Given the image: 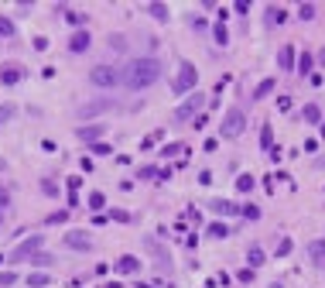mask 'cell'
Here are the masks:
<instances>
[{"mask_svg": "<svg viewBox=\"0 0 325 288\" xmlns=\"http://www.w3.org/2000/svg\"><path fill=\"white\" fill-rule=\"evenodd\" d=\"M161 76H165V62L157 55H137L120 69V82H124L127 90H147V86H154Z\"/></svg>", "mask_w": 325, "mask_h": 288, "instance_id": "cell-1", "label": "cell"}, {"mask_svg": "<svg viewBox=\"0 0 325 288\" xmlns=\"http://www.w3.org/2000/svg\"><path fill=\"white\" fill-rule=\"evenodd\" d=\"M243 130H247V110H243V106H229L223 114V124H219V138L236 141Z\"/></svg>", "mask_w": 325, "mask_h": 288, "instance_id": "cell-2", "label": "cell"}, {"mask_svg": "<svg viewBox=\"0 0 325 288\" xmlns=\"http://www.w3.org/2000/svg\"><path fill=\"white\" fill-rule=\"evenodd\" d=\"M89 82L96 90H113V86H120V69L117 65H92Z\"/></svg>", "mask_w": 325, "mask_h": 288, "instance_id": "cell-3", "label": "cell"}, {"mask_svg": "<svg viewBox=\"0 0 325 288\" xmlns=\"http://www.w3.org/2000/svg\"><path fill=\"white\" fill-rule=\"evenodd\" d=\"M195 82H199V72H195V65L192 62H181L178 65V76L171 79V90L178 93V96H185V93H195Z\"/></svg>", "mask_w": 325, "mask_h": 288, "instance_id": "cell-4", "label": "cell"}, {"mask_svg": "<svg viewBox=\"0 0 325 288\" xmlns=\"http://www.w3.org/2000/svg\"><path fill=\"white\" fill-rule=\"evenodd\" d=\"M202 106H205V93H192V96H185V103H181L178 110H175V124H185V120H195Z\"/></svg>", "mask_w": 325, "mask_h": 288, "instance_id": "cell-5", "label": "cell"}, {"mask_svg": "<svg viewBox=\"0 0 325 288\" xmlns=\"http://www.w3.org/2000/svg\"><path fill=\"white\" fill-rule=\"evenodd\" d=\"M41 243H45V237H41V233H31L28 240H21V243H17V247L11 251V261H14V264H21V261L34 257V254L41 251Z\"/></svg>", "mask_w": 325, "mask_h": 288, "instance_id": "cell-6", "label": "cell"}, {"mask_svg": "<svg viewBox=\"0 0 325 288\" xmlns=\"http://www.w3.org/2000/svg\"><path fill=\"white\" fill-rule=\"evenodd\" d=\"M113 106H117V103H113L110 96H103V100H92V103H82V106L76 110V114H79V120H89V117H96V114H106V110H113Z\"/></svg>", "mask_w": 325, "mask_h": 288, "instance_id": "cell-7", "label": "cell"}, {"mask_svg": "<svg viewBox=\"0 0 325 288\" xmlns=\"http://www.w3.org/2000/svg\"><path fill=\"white\" fill-rule=\"evenodd\" d=\"M106 134V124H86V127H76V138L82 144H100V138Z\"/></svg>", "mask_w": 325, "mask_h": 288, "instance_id": "cell-8", "label": "cell"}, {"mask_svg": "<svg viewBox=\"0 0 325 288\" xmlns=\"http://www.w3.org/2000/svg\"><path fill=\"white\" fill-rule=\"evenodd\" d=\"M65 247H72V251H86V254H92V251H96L92 237H86L82 230H72V233H65Z\"/></svg>", "mask_w": 325, "mask_h": 288, "instance_id": "cell-9", "label": "cell"}, {"mask_svg": "<svg viewBox=\"0 0 325 288\" xmlns=\"http://www.w3.org/2000/svg\"><path fill=\"white\" fill-rule=\"evenodd\" d=\"M21 79H24V65H17V62H4L0 65V86H14Z\"/></svg>", "mask_w": 325, "mask_h": 288, "instance_id": "cell-10", "label": "cell"}, {"mask_svg": "<svg viewBox=\"0 0 325 288\" xmlns=\"http://www.w3.org/2000/svg\"><path fill=\"white\" fill-rule=\"evenodd\" d=\"M113 268H117V275H137V271H141V257H134V254H120V257L113 261Z\"/></svg>", "mask_w": 325, "mask_h": 288, "instance_id": "cell-11", "label": "cell"}, {"mask_svg": "<svg viewBox=\"0 0 325 288\" xmlns=\"http://www.w3.org/2000/svg\"><path fill=\"white\" fill-rule=\"evenodd\" d=\"M89 45H92V38H89V31L82 28V31H72V38H68V52L72 55H79V52H89Z\"/></svg>", "mask_w": 325, "mask_h": 288, "instance_id": "cell-12", "label": "cell"}, {"mask_svg": "<svg viewBox=\"0 0 325 288\" xmlns=\"http://www.w3.org/2000/svg\"><path fill=\"white\" fill-rule=\"evenodd\" d=\"M294 62H298V48L294 45H281V52H277V65L284 72H294Z\"/></svg>", "mask_w": 325, "mask_h": 288, "instance_id": "cell-13", "label": "cell"}, {"mask_svg": "<svg viewBox=\"0 0 325 288\" xmlns=\"http://www.w3.org/2000/svg\"><path fill=\"white\" fill-rule=\"evenodd\" d=\"M209 209H213L216 216H236L240 213V206L229 203V199H209Z\"/></svg>", "mask_w": 325, "mask_h": 288, "instance_id": "cell-14", "label": "cell"}, {"mask_svg": "<svg viewBox=\"0 0 325 288\" xmlns=\"http://www.w3.org/2000/svg\"><path fill=\"white\" fill-rule=\"evenodd\" d=\"M247 264L253 268V271H257V268H264V264H267V251H264L260 243H250V247H247Z\"/></svg>", "mask_w": 325, "mask_h": 288, "instance_id": "cell-15", "label": "cell"}, {"mask_svg": "<svg viewBox=\"0 0 325 288\" xmlns=\"http://www.w3.org/2000/svg\"><path fill=\"white\" fill-rule=\"evenodd\" d=\"M298 120H301V124H322V120H325L322 106H318V103H305L301 114H298Z\"/></svg>", "mask_w": 325, "mask_h": 288, "instance_id": "cell-16", "label": "cell"}, {"mask_svg": "<svg viewBox=\"0 0 325 288\" xmlns=\"http://www.w3.org/2000/svg\"><path fill=\"white\" fill-rule=\"evenodd\" d=\"M229 227H226L223 219H213V223H205V237H209V240H226V237H229Z\"/></svg>", "mask_w": 325, "mask_h": 288, "instance_id": "cell-17", "label": "cell"}, {"mask_svg": "<svg viewBox=\"0 0 325 288\" xmlns=\"http://www.w3.org/2000/svg\"><path fill=\"white\" fill-rule=\"evenodd\" d=\"M274 90H277V79H274V76H270V79H260V82H257V90H253V103L267 100V96H270Z\"/></svg>", "mask_w": 325, "mask_h": 288, "instance_id": "cell-18", "label": "cell"}, {"mask_svg": "<svg viewBox=\"0 0 325 288\" xmlns=\"http://www.w3.org/2000/svg\"><path fill=\"white\" fill-rule=\"evenodd\" d=\"M312 69H315V55H312V52H301V55H298V62H294V72L312 76Z\"/></svg>", "mask_w": 325, "mask_h": 288, "instance_id": "cell-19", "label": "cell"}, {"mask_svg": "<svg viewBox=\"0 0 325 288\" xmlns=\"http://www.w3.org/2000/svg\"><path fill=\"white\" fill-rule=\"evenodd\" d=\"M308 254H312V261L318 268H325V240H312L308 243Z\"/></svg>", "mask_w": 325, "mask_h": 288, "instance_id": "cell-20", "label": "cell"}, {"mask_svg": "<svg viewBox=\"0 0 325 288\" xmlns=\"http://www.w3.org/2000/svg\"><path fill=\"white\" fill-rule=\"evenodd\" d=\"M65 21L76 28V31H82L86 24H89V14H82V11H65Z\"/></svg>", "mask_w": 325, "mask_h": 288, "instance_id": "cell-21", "label": "cell"}, {"mask_svg": "<svg viewBox=\"0 0 325 288\" xmlns=\"http://www.w3.org/2000/svg\"><path fill=\"white\" fill-rule=\"evenodd\" d=\"M147 14H151V17H154V21H168V4H157V0H154V4H147Z\"/></svg>", "mask_w": 325, "mask_h": 288, "instance_id": "cell-22", "label": "cell"}, {"mask_svg": "<svg viewBox=\"0 0 325 288\" xmlns=\"http://www.w3.org/2000/svg\"><path fill=\"white\" fill-rule=\"evenodd\" d=\"M52 285V275L48 271H38V275H28V288H48Z\"/></svg>", "mask_w": 325, "mask_h": 288, "instance_id": "cell-23", "label": "cell"}, {"mask_svg": "<svg viewBox=\"0 0 325 288\" xmlns=\"http://www.w3.org/2000/svg\"><path fill=\"white\" fill-rule=\"evenodd\" d=\"M253 189H257V179H253V175H240V179H236V192L247 196V192H253Z\"/></svg>", "mask_w": 325, "mask_h": 288, "instance_id": "cell-24", "label": "cell"}, {"mask_svg": "<svg viewBox=\"0 0 325 288\" xmlns=\"http://www.w3.org/2000/svg\"><path fill=\"white\" fill-rule=\"evenodd\" d=\"M213 38H216V45H219V48H226V45H229V31H226V24H219V21H216Z\"/></svg>", "mask_w": 325, "mask_h": 288, "instance_id": "cell-25", "label": "cell"}, {"mask_svg": "<svg viewBox=\"0 0 325 288\" xmlns=\"http://www.w3.org/2000/svg\"><path fill=\"white\" fill-rule=\"evenodd\" d=\"M267 21H270V24H284V21H288V11L270 4V7H267Z\"/></svg>", "mask_w": 325, "mask_h": 288, "instance_id": "cell-26", "label": "cell"}, {"mask_svg": "<svg viewBox=\"0 0 325 288\" xmlns=\"http://www.w3.org/2000/svg\"><path fill=\"white\" fill-rule=\"evenodd\" d=\"M86 203H89L92 213H103V209H106V196H103V192H89V199H86Z\"/></svg>", "mask_w": 325, "mask_h": 288, "instance_id": "cell-27", "label": "cell"}, {"mask_svg": "<svg viewBox=\"0 0 325 288\" xmlns=\"http://www.w3.org/2000/svg\"><path fill=\"white\" fill-rule=\"evenodd\" d=\"M260 148H264V151H270V148H274V130H270V124H264V127H260Z\"/></svg>", "mask_w": 325, "mask_h": 288, "instance_id": "cell-28", "label": "cell"}, {"mask_svg": "<svg viewBox=\"0 0 325 288\" xmlns=\"http://www.w3.org/2000/svg\"><path fill=\"white\" fill-rule=\"evenodd\" d=\"M161 138H165V130H161V127H157V130H151V134H147V138L141 141V151H151V148H154V144H157Z\"/></svg>", "mask_w": 325, "mask_h": 288, "instance_id": "cell-29", "label": "cell"}, {"mask_svg": "<svg viewBox=\"0 0 325 288\" xmlns=\"http://www.w3.org/2000/svg\"><path fill=\"white\" fill-rule=\"evenodd\" d=\"M28 261H31L34 268H52V264H55V257H52V254H41V251L34 254V257H28Z\"/></svg>", "mask_w": 325, "mask_h": 288, "instance_id": "cell-30", "label": "cell"}, {"mask_svg": "<svg viewBox=\"0 0 325 288\" xmlns=\"http://www.w3.org/2000/svg\"><path fill=\"white\" fill-rule=\"evenodd\" d=\"M137 179H161V168L157 165H141L137 168Z\"/></svg>", "mask_w": 325, "mask_h": 288, "instance_id": "cell-31", "label": "cell"}, {"mask_svg": "<svg viewBox=\"0 0 325 288\" xmlns=\"http://www.w3.org/2000/svg\"><path fill=\"white\" fill-rule=\"evenodd\" d=\"M291 251H294V240H291V237H281V243H277V251H274V257H288Z\"/></svg>", "mask_w": 325, "mask_h": 288, "instance_id": "cell-32", "label": "cell"}, {"mask_svg": "<svg viewBox=\"0 0 325 288\" xmlns=\"http://www.w3.org/2000/svg\"><path fill=\"white\" fill-rule=\"evenodd\" d=\"M240 216H243V219H250V223H253V219H260V209L253 206V203H243V206H240Z\"/></svg>", "mask_w": 325, "mask_h": 288, "instance_id": "cell-33", "label": "cell"}, {"mask_svg": "<svg viewBox=\"0 0 325 288\" xmlns=\"http://www.w3.org/2000/svg\"><path fill=\"white\" fill-rule=\"evenodd\" d=\"M0 38H14V21L7 14H0Z\"/></svg>", "mask_w": 325, "mask_h": 288, "instance_id": "cell-34", "label": "cell"}, {"mask_svg": "<svg viewBox=\"0 0 325 288\" xmlns=\"http://www.w3.org/2000/svg\"><path fill=\"white\" fill-rule=\"evenodd\" d=\"M315 11H318L315 4H298V17L301 21H315Z\"/></svg>", "mask_w": 325, "mask_h": 288, "instance_id": "cell-35", "label": "cell"}, {"mask_svg": "<svg viewBox=\"0 0 325 288\" xmlns=\"http://www.w3.org/2000/svg\"><path fill=\"white\" fill-rule=\"evenodd\" d=\"M181 151H185V144H178V141H175V144H165V148H161V154H165V158H175V154H181Z\"/></svg>", "mask_w": 325, "mask_h": 288, "instance_id": "cell-36", "label": "cell"}, {"mask_svg": "<svg viewBox=\"0 0 325 288\" xmlns=\"http://www.w3.org/2000/svg\"><path fill=\"white\" fill-rule=\"evenodd\" d=\"M65 219H68V209H55L45 216V223H65Z\"/></svg>", "mask_w": 325, "mask_h": 288, "instance_id": "cell-37", "label": "cell"}, {"mask_svg": "<svg viewBox=\"0 0 325 288\" xmlns=\"http://www.w3.org/2000/svg\"><path fill=\"white\" fill-rule=\"evenodd\" d=\"M14 114H17V106L4 103V106H0V124H7V120H14Z\"/></svg>", "mask_w": 325, "mask_h": 288, "instance_id": "cell-38", "label": "cell"}, {"mask_svg": "<svg viewBox=\"0 0 325 288\" xmlns=\"http://www.w3.org/2000/svg\"><path fill=\"white\" fill-rule=\"evenodd\" d=\"M110 48H113V52H124V48H127V38H124V35H110Z\"/></svg>", "mask_w": 325, "mask_h": 288, "instance_id": "cell-39", "label": "cell"}, {"mask_svg": "<svg viewBox=\"0 0 325 288\" xmlns=\"http://www.w3.org/2000/svg\"><path fill=\"white\" fill-rule=\"evenodd\" d=\"M7 285H17V275L14 271H0V288H7Z\"/></svg>", "mask_w": 325, "mask_h": 288, "instance_id": "cell-40", "label": "cell"}, {"mask_svg": "<svg viewBox=\"0 0 325 288\" xmlns=\"http://www.w3.org/2000/svg\"><path fill=\"white\" fill-rule=\"evenodd\" d=\"M110 219H117V223H130V213H127V209H110Z\"/></svg>", "mask_w": 325, "mask_h": 288, "instance_id": "cell-41", "label": "cell"}, {"mask_svg": "<svg viewBox=\"0 0 325 288\" xmlns=\"http://www.w3.org/2000/svg\"><path fill=\"white\" fill-rule=\"evenodd\" d=\"M236 278H240L243 285H250V281H253V268H240V271H236Z\"/></svg>", "mask_w": 325, "mask_h": 288, "instance_id": "cell-42", "label": "cell"}, {"mask_svg": "<svg viewBox=\"0 0 325 288\" xmlns=\"http://www.w3.org/2000/svg\"><path fill=\"white\" fill-rule=\"evenodd\" d=\"M89 151H92V154H100V158H103V154H110V144H103V141H100V144H89Z\"/></svg>", "mask_w": 325, "mask_h": 288, "instance_id": "cell-43", "label": "cell"}, {"mask_svg": "<svg viewBox=\"0 0 325 288\" xmlns=\"http://www.w3.org/2000/svg\"><path fill=\"white\" fill-rule=\"evenodd\" d=\"M79 185H82V179L79 175H68V192H79Z\"/></svg>", "mask_w": 325, "mask_h": 288, "instance_id": "cell-44", "label": "cell"}, {"mask_svg": "<svg viewBox=\"0 0 325 288\" xmlns=\"http://www.w3.org/2000/svg\"><path fill=\"white\" fill-rule=\"evenodd\" d=\"M41 189H45L48 196H58V185H55V182H48V179H45V182H41Z\"/></svg>", "mask_w": 325, "mask_h": 288, "instance_id": "cell-45", "label": "cell"}, {"mask_svg": "<svg viewBox=\"0 0 325 288\" xmlns=\"http://www.w3.org/2000/svg\"><path fill=\"white\" fill-rule=\"evenodd\" d=\"M45 48H48V38L38 35V38H34V52H45Z\"/></svg>", "mask_w": 325, "mask_h": 288, "instance_id": "cell-46", "label": "cell"}, {"mask_svg": "<svg viewBox=\"0 0 325 288\" xmlns=\"http://www.w3.org/2000/svg\"><path fill=\"white\" fill-rule=\"evenodd\" d=\"M233 11H236V14H250V0H240V4H236Z\"/></svg>", "mask_w": 325, "mask_h": 288, "instance_id": "cell-47", "label": "cell"}, {"mask_svg": "<svg viewBox=\"0 0 325 288\" xmlns=\"http://www.w3.org/2000/svg\"><path fill=\"white\" fill-rule=\"evenodd\" d=\"M205 124H209V120H205V114H199V117H195V120H192V127H195V130H202V127H205Z\"/></svg>", "mask_w": 325, "mask_h": 288, "instance_id": "cell-48", "label": "cell"}, {"mask_svg": "<svg viewBox=\"0 0 325 288\" xmlns=\"http://www.w3.org/2000/svg\"><path fill=\"white\" fill-rule=\"evenodd\" d=\"M213 182V172H199V185H209Z\"/></svg>", "mask_w": 325, "mask_h": 288, "instance_id": "cell-49", "label": "cell"}, {"mask_svg": "<svg viewBox=\"0 0 325 288\" xmlns=\"http://www.w3.org/2000/svg\"><path fill=\"white\" fill-rule=\"evenodd\" d=\"M0 206H7V192H0Z\"/></svg>", "mask_w": 325, "mask_h": 288, "instance_id": "cell-50", "label": "cell"}, {"mask_svg": "<svg viewBox=\"0 0 325 288\" xmlns=\"http://www.w3.org/2000/svg\"><path fill=\"white\" fill-rule=\"evenodd\" d=\"M106 288H124V285H120V281H110V285H106Z\"/></svg>", "mask_w": 325, "mask_h": 288, "instance_id": "cell-51", "label": "cell"}, {"mask_svg": "<svg viewBox=\"0 0 325 288\" xmlns=\"http://www.w3.org/2000/svg\"><path fill=\"white\" fill-rule=\"evenodd\" d=\"M267 288H284V285H277V281H270V285H267Z\"/></svg>", "mask_w": 325, "mask_h": 288, "instance_id": "cell-52", "label": "cell"}, {"mask_svg": "<svg viewBox=\"0 0 325 288\" xmlns=\"http://www.w3.org/2000/svg\"><path fill=\"white\" fill-rule=\"evenodd\" d=\"M318 130H322V138H325V120H322V124H318Z\"/></svg>", "mask_w": 325, "mask_h": 288, "instance_id": "cell-53", "label": "cell"}, {"mask_svg": "<svg viewBox=\"0 0 325 288\" xmlns=\"http://www.w3.org/2000/svg\"><path fill=\"white\" fill-rule=\"evenodd\" d=\"M0 223H4V213H0Z\"/></svg>", "mask_w": 325, "mask_h": 288, "instance_id": "cell-54", "label": "cell"}]
</instances>
